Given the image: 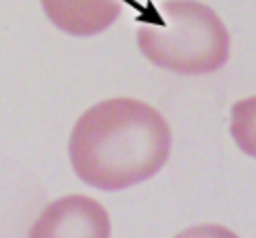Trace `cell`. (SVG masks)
<instances>
[{"label":"cell","instance_id":"1","mask_svg":"<svg viewBox=\"0 0 256 238\" xmlns=\"http://www.w3.org/2000/svg\"><path fill=\"white\" fill-rule=\"evenodd\" d=\"M173 146L167 119L152 105L114 96L86 109L69 136L75 175L102 192L142 184L164 167Z\"/></svg>","mask_w":256,"mask_h":238},{"label":"cell","instance_id":"3","mask_svg":"<svg viewBox=\"0 0 256 238\" xmlns=\"http://www.w3.org/2000/svg\"><path fill=\"white\" fill-rule=\"evenodd\" d=\"M108 211L84 194H67L52 200L34 221L32 238H108Z\"/></svg>","mask_w":256,"mask_h":238},{"label":"cell","instance_id":"2","mask_svg":"<svg viewBox=\"0 0 256 238\" xmlns=\"http://www.w3.org/2000/svg\"><path fill=\"white\" fill-rule=\"evenodd\" d=\"M138 48L152 65L179 75L219 71L232 50L223 19L198 0H164L140 21Z\"/></svg>","mask_w":256,"mask_h":238},{"label":"cell","instance_id":"4","mask_svg":"<svg viewBox=\"0 0 256 238\" xmlns=\"http://www.w3.org/2000/svg\"><path fill=\"white\" fill-rule=\"evenodd\" d=\"M48 21L69 36L88 38L106 32L123 13V0H40Z\"/></svg>","mask_w":256,"mask_h":238},{"label":"cell","instance_id":"5","mask_svg":"<svg viewBox=\"0 0 256 238\" xmlns=\"http://www.w3.org/2000/svg\"><path fill=\"white\" fill-rule=\"evenodd\" d=\"M229 132L242 153L256 159V96H246L234 103Z\"/></svg>","mask_w":256,"mask_h":238}]
</instances>
